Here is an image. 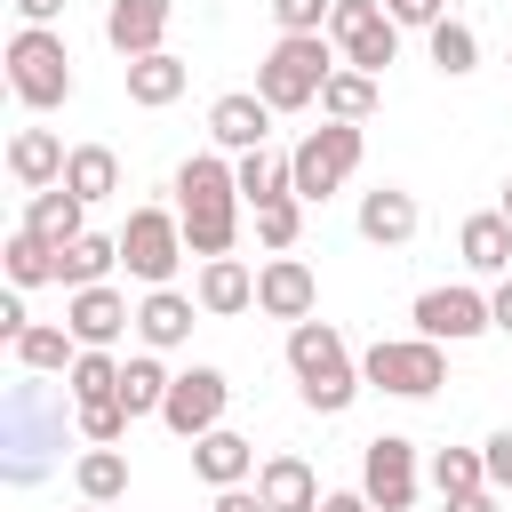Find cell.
<instances>
[{"instance_id":"obj_1","label":"cell","mask_w":512,"mask_h":512,"mask_svg":"<svg viewBox=\"0 0 512 512\" xmlns=\"http://www.w3.org/2000/svg\"><path fill=\"white\" fill-rule=\"evenodd\" d=\"M240 176H232V160L224 152H192L184 168H176V216H184V248L200 256V264H216V256H232V240H240Z\"/></svg>"},{"instance_id":"obj_2","label":"cell","mask_w":512,"mask_h":512,"mask_svg":"<svg viewBox=\"0 0 512 512\" xmlns=\"http://www.w3.org/2000/svg\"><path fill=\"white\" fill-rule=\"evenodd\" d=\"M336 40L328 32H280L272 48H264V64H256V96L272 104V112H304V104H320V88L336 80Z\"/></svg>"},{"instance_id":"obj_3","label":"cell","mask_w":512,"mask_h":512,"mask_svg":"<svg viewBox=\"0 0 512 512\" xmlns=\"http://www.w3.org/2000/svg\"><path fill=\"white\" fill-rule=\"evenodd\" d=\"M8 88H16L24 112H56V104H72V48H64V32L24 24V32L8 40Z\"/></svg>"},{"instance_id":"obj_4","label":"cell","mask_w":512,"mask_h":512,"mask_svg":"<svg viewBox=\"0 0 512 512\" xmlns=\"http://www.w3.org/2000/svg\"><path fill=\"white\" fill-rule=\"evenodd\" d=\"M360 152H368V136H360L352 120H320V128H304L296 152H288L296 200H328V192H344L352 168H360Z\"/></svg>"},{"instance_id":"obj_5","label":"cell","mask_w":512,"mask_h":512,"mask_svg":"<svg viewBox=\"0 0 512 512\" xmlns=\"http://www.w3.org/2000/svg\"><path fill=\"white\" fill-rule=\"evenodd\" d=\"M360 376H368L376 392H392V400H432V392L448 384V352H440L432 336H376V344L360 352Z\"/></svg>"},{"instance_id":"obj_6","label":"cell","mask_w":512,"mask_h":512,"mask_svg":"<svg viewBox=\"0 0 512 512\" xmlns=\"http://www.w3.org/2000/svg\"><path fill=\"white\" fill-rule=\"evenodd\" d=\"M184 256H192V248H184V216H168V208H128V224H120V264H128L144 288H168Z\"/></svg>"},{"instance_id":"obj_7","label":"cell","mask_w":512,"mask_h":512,"mask_svg":"<svg viewBox=\"0 0 512 512\" xmlns=\"http://www.w3.org/2000/svg\"><path fill=\"white\" fill-rule=\"evenodd\" d=\"M328 40H336V56H344L352 72H368V80H376V72L400 56V24L384 16V0H336Z\"/></svg>"},{"instance_id":"obj_8","label":"cell","mask_w":512,"mask_h":512,"mask_svg":"<svg viewBox=\"0 0 512 512\" xmlns=\"http://www.w3.org/2000/svg\"><path fill=\"white\" fill-rule=\"evenodd\" d=\"M224 400H232L224 368H176V384H168V408H160V424H168L176 440H208V432L224 424Z\"/></svg>"},{"instance_id":"obj_9","label":"cell","mask_w":512,"mask_h":512,"mask_svg":"<svg viewBox=\"0 0 512 512\" xmlns=\"http://www.w3.org/2000/svg\"><path fill=\"white\" fill-rule=\"evenodd\" d=\"M360 496H368L376 512H408V504H416V440L376 432V440L360 448Z\"/></svg>"},{"instance_id":"obj_10","label":"cell","mask_w":512,"mask_h":512,"mask_svg":"<svg viewBox=\"0 0 512 512\" xmlns=\"http://www.w3.org/2000/svg\"><path fill=\"white\" fill-rule=\"evenodd\" d=\"M408 320H416V336H432V344H472V336H488V328H496L480 288H424Z\"/></svg>"},{"instance_id":"obj_11","label":"cell","mask_w":512,"mask_h":512,"mask_svg":"<svg viewBox=\"0 0 512 512\" xmlns=\"http://www.w3.org/2000/svg\"><path fill=\"white\" fill-rule=\"evenodd\" d=\"M64 328L80 336V352H112V344L136 328V312H128V296L104 280V288H72V296H64Z\"/></svg>"},{"instance_id":"obj_12","label":"cell","mask_w":512,"mask_h":512,"mask_svg":"<svg viewBox=\"0 0 512 512\" xmlns=\"http://www.w3.org/2000/svg\"><path fill=\"white\" fill-rule=\"evenodd\" d=\"M264 128H272V104L256 96V88H232V96H216L208 104V136H216V152H264Z\"/></svg>"},{"instance_id":"obj_13","label":"cell","mask_w":512,"mask_h":512,"mask_svg":"<svg viewBox=\"0 0 512 512\" xmlns=\"http://www.w3.org/2000/svg\"><path fill=\"white\" fill-rule=\"evenodd\" d=\"M312 304H320V280H312V264H296V256H272L264 272H256V312H272V320H312Z\"/></svg>"},{"instance_id":"obj_14","label":"cell","mask_w":512,"mask_h":512,"mask_svg":"<svg viewBox=\"0 0 512 512\" xmlns=\"http://www.w3.org/2000/svg\"><path fill=\"white\" fill-rule=\"evenodd\" d=\"M168 16H176V0H112V8H104V40H112L128 64H136V56H160Z\"/></svg>"},{"instance_id":"obj_15","label":"cell","mask_w":512,"mask_h":512,"mask_svg":"<svg viewBox=\"0 0 512 512\" xmlns=\"http://www.w3.org/2000/svg\"><path fill=\"white\" fill-rule=\"evenodd\" d=\"M64 168H72V152H64V136H56V128H16V136H8V176H16L24 192L64 184Z\"/></svg>"},{"instance_id":"obj_16","label":"cell","mask_w":512,"mask_h":512,"mask_svg":"<svg viewBox=\"0 0 512 512\" xmlns=\"http://www.w3.org/2000/svg\"><path fill=\"white\" fill-rule=\"evenodd\" d=\"M416 192H400V184H376V192H360V240H376V248H408L416 240Z\"/></svg>"},{"instance_id":"obj_17","label":"cell","mask_w":512,"mask_h":512,"mask_svg":"<svg viewBox=\"0 0 512 512\" xmlns=\"http://www.w3.org/2000/svg\"><path fill=\"white\" fill-rule=\"evenodd\" d=\"M192 312H200V296H184V288H144V304H136L144 352H176V344L192 336Z\"/></svg>"},{"instance_id":"obj_18","label":"cell","mask_w":512,"mask_h":512,"mask_svg":"<svg viewBox=\"0 0 512 512\" xmlns=\"http://www.w3.org/2000/svg\"><path fill=\"white\" fill-rule=\"evenodd\" d=\"M456 256H464L480 280H512V224H504L496 208L464 216V232H456Z\"/></svg>"},{"instance_id":"obj_19","label":"cell","mask_w":512,"mask_h":512,"mask_svg":"<svg viewBox=\"0 0 512 512\" xmlns=\"http://www.w3.org/2000/svg\"><path fill=\"white\" fill-rule=\"evenodd\" d=\"M192 296H200V312H208V320H232V312H248V304H256V272H248L240 256H216V264H200Z\"/></svg>"},{"instance_id":"obj_20","label":"cell","mask_w":512,"mask_h":512,"mask_svg":"<svg viewBox=\"0 0 512 512\" xmlns=\"http://www.w3.org/2000/svg\"><path fill=\"white\" fill-rule=\"evenodd\" d=\"M288 368H296V384H312V376H328V368H352L344 328H336V320H296V328H288Z\"/></svg>"},{"instance_id":"obj_21","label":"cell","mask_w":512,"mask_h":512,"mask_svg":"<svg viewBox=\"0 0 512 512\" xmlns=\"http://www.w3.org/2000/svg\"><path fill=\"white\" fill-rule=\"evenodd\" d=\"M192 472H200L208 488H248V472H256V448H248L232 424H216L208 440H192Z\"/></svg>"},{"instance_id":"obj_22","label":"cell","mask_w":512,"mask_h":512,"mask_svg":"<svg viewBox=\"0 0 512 512\" xmlns=\"http://www.w3.org/2000/svg\"><path fill=\"white\" fill-rule=\"evenodd\" d=\"M256 496H264L272 512H320V480H312L304 456H264V464H256Z\"/></svg>"},{"instance_id":"obj_23","label":"cell","mask_w":512,"mask_h":512,"mask_svg":"<svg viewBox=\"0 0 512 512\" xmlns=\"http://www.w3.org/2000/svg\"><path fill=\"white\" fill-rule=\"evenodd\" d=\"M184 88H192V64H184V56H168V48H160V56H136V64H128V104H144V112L176 104Z\"/></svg>"},{"instance_id":"obj_24","label":"cell","mask_w":512,"mask_h":512,"mask_svg":"<svg viewBox=\"0 0 512 512\" xmlns=\"http://www.w3.org/2000/svg\"><path fill=\"white\" fill-rule=\"evenodd\" d=\"M24 224H32L48 248H72V240L88 232V200H80V192H64V184H48V192H32Z\"/></svg>"},{"instance_id":"obj_25","label":"cell","mask_w":512,"mask_h":512,"mask_svg":"<svg viewBox=\"0 0 512 512\" xmlns=\"http://www.w3.org/2000/svg\"><path fill=\"white\" fill-rule=\"evenodd\" d=\"M72 360H80V336H72V328L32 320V328L16 336V368H24V376H72Z\"/></svg>"},{"instance_id":"obj_26","label":"cell","mask_w":512,"mask_h":512,"mask_svg":"<svg viewBox=\"0 0 512 512\" xmlns=\"http://www.w3.org/2000/svg\"><path fill=\"white\" fill-rule=\"evenodd\" d=\"M120 264V240L104 232H80L72 248H56V288H104V272Z\"/></svg>"},{"instance_id":"obj_27","label":"cell","mask_w":512,"mask_h":512,"mask_svg":"<svg viewBox=\"0 0 512 512\" xmlns=\"http://www.w3.org/2000/svg\"><path fill=\"white\" fill-rule=\"evenodd\" d=\"M168 384H176V376L160 368V352H128V360H120V408H128V416H160V408H168Z\"/></svg>"},{"instance_id":"obj_28","label":"cell","mask_w":512,"mask_h":512,"mask_svg":"<svg viewBox=\"0 0 512 512\" xmlns=\"http://www.w3.org/2000/svg\"><path fill=\"white\" fill-rule=\"evenodd\" d=\"M72 488H80V504H120L128 496V456L120 448H80Z\"/></svg>"},{"instance_id":"obj_29","label":"cell","mask_w":512,"mask_h":512,"mask_svg":"<svg viewBox=\"0 0 512 512\" xmlns=\"http://www.w3.org/2000/svg\"><path fill=\"white\" fill-rule=\"evenodd\" d=\"M64 192H80L88 208H96V200H112V192H120V160H112V144H72Z\"/></svg>"},{"instance_id":"obj_30","label":"cell","mask_w":512,"mask_h":512,"mask_svg":"<svg viewBox=\"0 0 512 512\" xmlns=\"http://www.w3.org/2000/svg\"><path fill=\"white\" fill-rule=\"evenodd\" d=\"M232 176H240V200H248V208H264V200H288V192H296L288 152H240V160H232Z\"/></svg>"},{"instance_id":"obj_31","label":"cell","mask_w":512,"mask_h":512,"mask_svg":"<svg viewBox=\"0 0 512 512\" xmlns=\"http://www.w3.org/2000/svg\"><path fill=\"white\" fill-rule=\"evenodd\" d=\"M368 112H376V80L352 72V64H336V80L320 88V120H352V128H360Z\"/></svg>"},{"instance_id":"obj_32","label":"cell","mask_w":512,"mask_h":512,"mask_svg":"<svg viewBox=\"0 0 512 512\" xmlns=\"http://www.w3.org/2000/svg\"><path fill=\"white\" fill-rule=\"evenodd\" d=\"M0 264H8V288H40V280H56V248H48L32 224L8 232V256H0Z\"/></svg>"},{"instance_id":"obj_33","label":"cell","mask_w":512,"mask_h":512,"mask_svg":"<svg viewBox=\"0 0 512 512\" xmlns=\"http://www.w3.org/2000/svg\"><path fill=\"white\" fill-rule=\"evenodd\" d=\"M432 488H440V504H448V496H480V488H488L480 448H432Z\"/></svg>"},{"instance_id":"obj_34","label":"cell","mask_w":512,"mask_h":512,"mask_svg":"<svg viewBox=\"0 0 512 512\" xmlns=\"http://www.w3.org/2000/svg\"><path fill=\"white\" fill-rule=\"evenodd\" d=\"M64 392H72V408H88V400H120V360H112V352H80L72 376H64Z\"/></svg>"},{"instance_id":"obj_35","label":"cell","mask_w":512,"mask_h":512,"mask_svg":"<svg viewBox=\"0 0 512 512\" xmlns=\"http://www.w3.org/2000/svg\"><path fill=\"white\" fill-rule=\"evenodd\" d=\"M432 64H440L448 80H464V72L480 64V32L456 24V16H440V24H432Z\"/></svg>"},{"instance_id":"obj_36","label":"cell","mask_w":512,"mask_h":512,"mask_svg":"<svg viewBox=\"0 0 512 512\" xmlns=\"http://www.w3.org/2000/svg\"><path fill=\"white\" fill-rule=\"evenodd\" d=\"M248 216H256V240H264L272 256H288L296 232H304V200H296V192H288V200H264V208H248Z\"/></svg>"},{"instance_id":"obj_37","label":"cell","mask_w":512,"mask_h":512,"mask_svg":"<svg viewBox=\"0 0 512 512\" xmlns=\"http://www.w3.org/2000/svg\"><path fill=\"white\" fill-rule=\"evenodd\" d=\"M360 384H368L360 368H328V376H312V384H296V392H304L312 416H344V408L360 400Z\"/></svg>"},{"instance_id":"obj_38","label":"cell","mask_w":512,"mask_h":512,"mask_svg":"<svg viewBox=\"0 0 512 512\" xmlns=\"http://www.w3.org/2000/svg\"><path fill=\"white\" fill-rule=\"evenodd\" d=\"M72 416H80V440H88V448H120L128 424H136L120 400H88V408H72Z\"/></svg>"},{"instance_id":"obj_39","label":"cell","mask_w":512,"mask_h":512,"mask_svg":"<svg viewBox=\"0 0 512 512\" xmlns=\"http://www.w3.org/2000/svg\"><path fill=\"white\" fill-rule=\"evenodd\" d=\"M272 16H280V32H328L336 0H272Z\"/></svg>"},{"instance_id":"obj_40","label":"cell","mask_w":512,"mask_h":512,"mask_svg":"<svg viewBox=\"0 0 512 512\" xmlns=\"http://www.w3.org/2000/svg\"><path fill=\"white\" fill-rule=\"evenodd\" d=\"M480 464H488V488L504 496V488H512V424H504V432H488V448H480Z\"/></svg>"},{"instance_id":"obj_41","label":"cell","mask_w":512,"mask_h":512,"mask_svg":"<svg viewBox=\"0 0 512 512\" xmlns=\"http://www.w3.org/2000/svg\"><path fill=\"white\" fill-rule=\"evenodd\" d=\"M384 16H392L400 32H408V24H424V32H432V24L448 16V8H440V0H384Z\"/></svg>"},{"instance_id":"obj_42","label":"cell","mask_w":512,"mask_h":512,"mask_svg":"<svg viewBox=\"0 0 512 512\" xmlns=\"http://www.w3.org/2000/svg\"><path fill=\"white\" fill-rule=\"evenodd\" d=\"M24 328H32V312H24V288H8V296H0V336L16 344Z\"/></svg>"},{"instance_id":"obj_43","label":"cell","mask_w":512,"mask_h":512,"mask_svg":"<svg viewBox=\"0 0 512 512\" xmlns=\"http://www.w3.org/2000/svg\"><path fill=\"white\" fill-rule=\"evenodd\" d=\"M208 512H272V504H264L256 488H216V504H208Z\"/></svg>"},{"instance_id":"obj_44","label":"cell","mask_w":512,"mask_h":512,"mask_svg":"<svg viewBox=\"0 0 512 512\" xmlns=\"http://www.w3.org/2000/svg\"><path fill=\"white\" fill-rule=\"evenodd\" d=\"M16 16H24V24H40V32H56V16H64V0H16Z\"/></svg>"},{"instance_id":"obj_45","label":"cell","mask_w":512,"mask_h":512,"mask_svg":"<svg viewBox=\"0 0 512 512\" xmlns=\"http://www.w3.org/2000/svg\"><path fill=\"white\" fill-rule=\"evenodd\" d=\"M488 320L512 336V280H496V288H488Z\"/></svg>"},{"instance_id":"obj_46","label":"cell","mask_w":512,"mask_h":512,"mask_svg":"<svg viewBox=\"0 0 512 512\" xmlns=\"http://www.w3.org/2000/svg\"><path fill=\"white\" fill-rule=\"evenodd\" d=\"M320 512H376L360 488H336V496H320Z\"/></svg>"},{"instance_id":"obj_47","label":"cell","mask_w":512,"mask_h":512,"mask_svg":"<svg viewBox=\"0 0 512 512\" xmlns=\"http://www.w3.org/2000/svg\"><path fill=\"white\" fill-rule=\"evenodd\" d=\"M440 512H496V488H480V496H448Z\"/></svg>"},{"instance_id":"obj_48","label":"cell","mask_w":512,"mask_h":512,"mask_svg":"<svg viewBox=\"0 0 512 512\" xmlns=\"http://www.w3.org/2000/svg\"><path fill=\"white\" fill-rule=\"evenodd\" d=\"M496 216H504V224H512V176H504V200H496Z\"/></svg>"},{"instance_id":"obj_49","label":"cell","mask_w":512,"mask_h":512,"mask_svg":"<svg viewBox=\"0 0 512 512\" xmlns=\"http://www.w3.org/2000/svg\"><path fill=\"white\" fill-rule=\"evenodd\" d=\"M80 512H104V504H80Z\"/></svg>"}]
</instances>
